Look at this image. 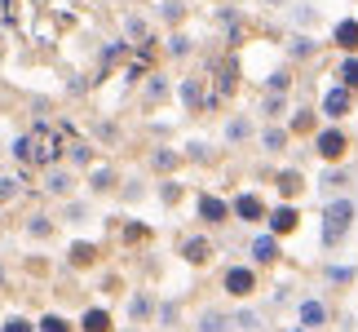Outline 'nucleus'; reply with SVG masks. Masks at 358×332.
Masks as SVG:
<instances>
[{
  "instance_id": "obj_1",
  "label": "nucleus",
  "mask_w": 358,
  "mask_h": 332,
  "mask_svg": "<svg viewBox=\"0 0 358 332\" xmlns=\"http://www.w3.org/2000/svg\"><path fill=\"white\" fill-rule=\"evenodd\" d=\"M350 226H354V204H350V200L327 204V213H323V244L336 248V244L350 235Z\"/></svg>"
},
{
  "instance_id": "obj_2",
  "label": "nucleus",
  "mask_w": 358,
  "mask_h": 332,
  "mask_svg": "<svg viewBox=\"0 0 358 332\" xmlns=\"http://www.w3.org/2000/svg\"><path fill=\"white\" fill-rule=\"evenodd\" d=\"M226 293L230 297H252L257 293V275L248 270V266H230L226 270Z\"/></svg>"
},
{
  "instance_id": "obj_3",
  "label": "nucleus",
  "mask_w": 358,
  "mask_h": 332,
  "mask_svg": "<svg viewBox=\"0 0 358 332\" xmlns=\"http://www.w3.org/2000/svg\"><path fill=\"white\" fill-rule=\"evenodd\" d=\"M314 146H319V155L323 160H341V155H345V133H341V129H323L319 133V142H314Z\"/></svg>"
},
{
  "instance_id": "obj_4",
  "label": "nucleus",
  "mask_w": 358,
  "mask_h": 332,
  "mask_svg": "<svg viewBox=\"0 0 358 332\" xmlns=\"http://www.w3.org/2000/svg\"><path fill=\"white\" fill-rule=\"evenodd\" d=\"M323 116H332V120L350 116V85H336L332 93H327V98H323Z\"/></svg>"
},
{
  "instance_id": "obj_5",
  "label": "nucleus",
  "mask_w": 358,
  "mask_h": 332,
  "mask_svg": "<svg viewBox=\"0 0 358 332\" xmlns=\"http://www.w3.org/2000/svg\"><path fill=\"white\" fill-rule=\"evenodd\" d=\"M235 217L239 221H261V217H270V213H266V204H261L257 195H239L235 200Z\"/></svg>"
},
{
  "instance_id": "obj_6",
  "label": "nucleus",
  "mask_w": 358,
  "mask_h": 332,
  "mask_svg": "<svg viewBox=\"0 0 358 332\" xmlns=\"http://www.w3.org/2000/svg\"><path fill=\"white\" fill-rule=\"evenodd\" d=\"M332 40H336V49H345V53H358V22H354V18H345V22H336V32H332Z\"/></svg>"
},
{
  "instance_id": "obj_7",
  "label": "nucleus",
  "mask_w": 358,
  "mask_h": 332,
  "mask_svg": "<svg viewBox=\"0 0 358 332\" xmlns=\"http://www.w3.org/2000/svg\"><path fill=\"white\" fill-rule=\"evenodd\" d=\"M270 230H274V235L296 230V209H292V204H279V209L270 213Z\"/></svg>"
},
{
  "instance_id": "obj_8",
  "label": "nucleus",
  "mask_w": 358,
  "mask_h": 332,
  "mask_svg": "<svg viewBox=\"0 0 358 332\" xmlns=\"http://www.w3.org/2000/svg\"><path fill=\"white\" fill-rule=\"evenodd\" d=\"M199 213H203V221H226L230 217V204L217 200V195H199Z\"/></svg>"
},
{
  "instance_id": "obj_9",
  "label": "nucleus",
  "mask_w": 358,
  "mask_h": 332,
  "mask_svg": "<svg viewBox=\"0 0 358 332\" xmlns=\"http://www.w3.org/2000/svg\"><path fill=\"white\" fill-rule=\"evenodd\" d=\"M252 257L257 261H274V257H279V235H257V240H252Z\"/></svg>"
},
{
  "instance_id": "obj_10",
  "label": "nucleus",
  "mask_w": 358,
  "mask_h": 332,
  "mask_svg": "<svg viewBox=\"0 0 358 332\" xmlns=\"http://www.w3.org/2000/svg\"><path fill=\"white\" fill-rule=\"evenodd\" d=\"M182 257H186V261H199V266H203V261L213 257V248H208V240H186V244H182Z\"/></svg>"
},
{
  "instance_id": "obj_11",
  "label": "nucleus",
  "mask_w": 358,
  "mask_h": 332,
  "mask_svg": "<svg viewBox=\"0 0 358 332\" xmlns=\"http://www.w3.org/2000/svg\"><path fill=\"white\" fill-rule=\"evenodd\" d=\"M80 328H85V332H111V314H106V310H85Z\"/></svg>"
},
{
  "instance_id": "obj_12",
  "label": "nucleus",
  "mask_w": 358,
  "mask_h": 332,
  "mask_svg": "<svg viewBox=\"0 0 358 332\" xmlns=\"http://www.w3.org/2000/svg\"><path fill=\"white\" fill-rule=\"evenodd\" d=\"M323 319H327L323 301H301V324H306V328H319Z\"/></svg>"
},
{
  "instance_id": "obj_13",
  "label": "nucleus",
  "mask_w": 358,
  "mask_h": 332,
  "mask_svg": "<svg viewBox=\"0 0 358 332\" xmlns=\"http://www.w3.org/2000/svg\"><path fill=\"white\" fill-rule=\"evenodd\" d=\"M336 76H341V85H350V89H358V58H345L336 67Z\"/></svg>"
},
{
  "instance_id": "obj_14",
  "label": "nucleus",
  "mask_w": 358,
  "mask_h": 332,
  "mask_svg": "<svg viewBox=\"0 0 358 332\" xmlns=\"http://www.w3.org/2000/svg\"><path fill=\"white\" fill-rule=\"evenodd\" d=\"M40 332H71V328H66L62 314H45V319H40Z\"/></svg>"
},
{
  "instance_id": "obj_15",
  "label": "nucleus",
  "mask_w": 358,
  "mask_h": 332,
  "mask_svg": "<svg viewBox=\"0 0 358 332\" xmlns=\"http://www.w3.org/2000/svg\"><path fill=\"white\" fill-rule=\"evenodd\" d=\"M279 191H283V195H296V191H301V173H283L279 177Z\"/></svg>"
},
{
  "instance_id": "obj_16",
  "label": "nucleus",
  "mask_w": 358,
  "mask_h": 332,
  "mask_svg": "<svg viewBox=\"0 0 358 332\" xmlns=\"http://www.w3.org/2000/svg\"><path fill=\"white\" fill-rule=\"evenodd\" d=\"M71 261H76V266H85V261H93V244H76V248H71Z\"/></svg>"
},
{
  "instance_id": "obj_17",
  "label": "nucleus",
  "mask_w": 358,
  "mask_h": 332,
  "mask_svg": "<svg viewBox=\"0 0 358 332\" xmlns=\"http://www.w3.org/2000/svg\"><path fill=\"white\" fill-rule=\"evenodd\" d=\"M217 89H222V93H230V89H235V62H230V67H222V80H217Z\"/></svg>"
},
{
  "instance_id": "obj_18",
  "label": "nucleus",
  "mask_w": 358,
  "mask_h": 332,
  "mask_svg": "<svg viewBox=\"0 0 358 332\" xmlns=\"http://www.w3.org/2000/svg\"><path fill=\"white\" fill-rule=\"evenodd\" d=\"M182 98H186L190 106H195V102H199V85H195V80H186V85H182Z\"/></svg>"
},
{
  "instance_id": "obj_19",
  "label": "nucleus",
  "mask_w": 358,
  "mask_h": 332,
  "mask_svg": "<svg viewBox=\"0 0 358 332\" xmlns=\"http://www.w3.org/2000/svg\"><path fill=\"white\" fill-rule=\"evenodd\" d=\"M13 191H18V182H13V177H0V200H13Z\"/></svg>"
},
{
  "instance_id": "obj_20",
  "label": "nucleus",
  "mask_w": 358,
  "mask_h": 332,
  "mask_svg": "<svg viewBox=\"0 0 358 332\" xmlns=\"http://www.w3.org/2000/svg\"><path fill=\"white\" fill-rule=\"evenodd\" d=\"M5 332H31V324H27V319H18V314H13V319L5 324Z\"/></svg>"
},
{
  "instance_id": "obj_21",
  "label": "nucleus",
  "mask_w": 358,
  "mask_h": 332,
  "mask_svg": "<svg viewBox=\"0 0 358 332\" xmlns=\"http://www.w3.org/2000/svg\"><path fill=\"white\" fill-rule=\"evenodd\" d=\"M266 146H270V151H279V146H283V133H279V129H270V133H266Z\"/></svg>"
},
{
  "instance_id": "obj_22",
  "label": "nucleus",
  "mask_w": 358,
  "mask_h": 332,
  "mask_svg": "<svg viewBox=\"0 0 358 332\" xmlns=\"http://www.w3.org/2000/svg\"><path fill=\"white\" fill-rule=\"evenodd\" d=\"M270 89H274V93H283V89H287V76H283V71H279V76H270Z\"/></svg>"
}]
</instances>
